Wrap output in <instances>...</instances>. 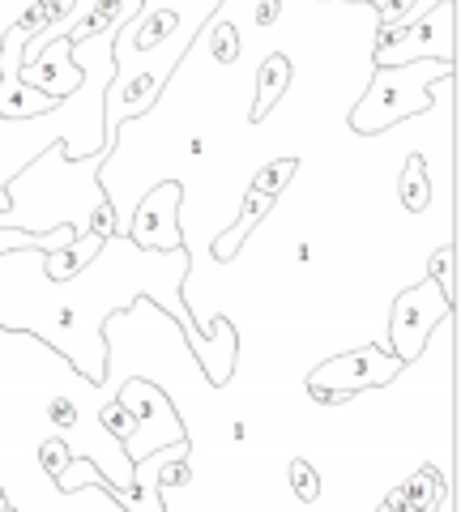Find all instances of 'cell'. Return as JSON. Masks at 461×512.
Segmentation results:
<instances>
[{"mask_svg":"<svg viewBox=\"0 0 461 512\" xmlns=\"http://www.w3.org/2000/svg\"><path fill=\"white\" fill-rule=\"evenodd\" d=\"M427 278H432L440 291L453 299V244H444V248L432 256V274H427Z\"/></svg>","mask_w":461,"mask_h":512,"instance_id":"cell-12","label":"cell"},{"mask_svg":"<svg viewBox=\"0 0 461 512\" xmlns=\"http://www.w3.org/2000/svg\"><path fill=\"white\" fill-rule=\"evenodd\" d=\"M440 77H453V60H415V64L376 69L363 103L351 111V128L372 137V133H385V128L410 120V116H419V111L436 103L432 82H440Z\"/></svg>","mask_w":461,"mask_h":512,"instance_id":"cell-1","label":"cell"},{"mask_svg":"<svg viewBox=\"0 0 461 512\" xmlns=\"http://www.w3.org/2000/svg\"><path fill=\"white\" fill-rule=\"evenodd\" d=\"M176 210H180V184H176V180L150 188L146 197H141L133 222H129V239H133V244H141V248L176 252V248H180Z\"/></svg>","mask_w":461,"mask_h":512,"instance_id":"cell-6","label":"cell"},{"mask_svg":"<svg viewBox=\"0 0 461 512\" xmlns=\"http://www.w3.org/2000/svg\"><path fill=\"white\" fill-rule=\"evenodd\" d=\"M402 205L406 210H427L432 205V175L423 171V158L415 154L402 171Z\"/></svg>","mask_w":461,"mask_h":512,"instance_id":"cell-8","label":"cell"},{"mask_svg":"<svg viewBox=\"0 0 461 512\" xmlns=\"http://www.w3.org/2000/svg\"><path fill=\"white\" fill-rule=\"evenodd\" d=\"M286 86H291V69H286V60H269L265 69H261V103H257V116H265V111L282 99Z\"/></svg>","mask_w":461,"mask_h":512,"instance_id":"cell-10","label":"cell"},{"mask_svg":"<svg viewBox=\"0 0 461 512\" xmlns=\"http://www.w3.org/2000/svg\"><path fill=\"white\" fill-rule=\"evenodd\" d=\"M120 406L137 419V431H133L129 440H124V444H129V461H133V466H137L141 457L158 453L163 436H167L171 444H188V440H184V427H180V419H176V410H171V402L154 389L150 380H129V384H124V389H120Z\"/></svg>","mask_w":461,"mask_h":512,"instance_id":"cell-5","label":"cell"},{"mask_svg":"<svg viewBox=\"0 0 461 512\" xmlns=\"http://www.w3.org/2000/svg\"><path fill=\"white\" fill-rule=\"evenodd\" d=\"M103 427H107V436H111V440H120V444H124V440H129L133 431H137V419H133V414L124 410L120 402H111V406L103 410Z\"/></svg>","mask_w":461,"mask_h":512,"instance_id":"cell-11","label":"cell"},{"mask_svg":"<svg viewBox=\"0 0 461 512\" xmlns=\"http://www.w3.org/2000/svg\"><path fill=\"white\" fill-rule=\"evenodd\" d=\"M406 363L397 355H385L380 346H355L351 355L325 359L316 372L308 376V393L316 402H346L359 389H376V384H389L393 376H402Z\"/></svg>","mask_w":461,"mask_h":512,"instance_id":"cell-3","label":"cell"},{"mask_svg":"<svg viewBox=\"0 0 461 512\" xmlns=\"http://www.w3.org/2000/svg\"><path fill=\"white\" fill-rule=\"evenodd\" d=\"M22 82L30 86V90H39V94H47V99H73L77 90H82V69L73 64V43L69 39H56V43H47L43 52L30 60V64H22Z\"/></svg>","mask_w":461,"mask_h":512,"instance_id":"cell-7","label":"cell"},{"mask_svg":"<svg viewBox=\"0 0 461 512\" xmlns=\"http://www.w3.org/2000/svg\"><path fill=\"white\" fill-rule=\"evenodd\" d=\"M261 192H265V188H261ZM269 205H274V197H269V192H265V197H252V201H248V214L240 218V227L222 235V244H218V261H227V256H235V248H240V235H248L252 227H257V218H261V214H269Z\"/></svg>","mask_w":461,"mask_h":512,"instance_id":"cell-9","label":"cell"},{"mask_svg":"<svg viewBox=\"0 0 461 512\" xmlns=\"http://www.w3.org/2000/svg\"><path fill=\"white\" fill-rule=\"evenodd\" d=\"M0 500H5V495H0Z\"/></svg>","mask_w":461,"mask_h":512,"instance_id":"cell-14","label":"cell"},{"mask_svg":"<svg viewBox=\"0 0 461 512\" xmlns=\"http://www.w3.org/2000/svg\"><path fill=\"white\" fill-rule=\"evenodd\" d=\"M291 483H295V491L304 495V500H316V474H312L308 461H295L291 466Z\"/></svg>","mask_w":461,"mask_h":512,"instance_id":"cell-13","label":"cell"},{"mask_svg":"<svg viewBox=\"0 0 461 512\" xmlns=\"http://www.w3.org/2000/svg\"><path fill=\"white\" fill-rule=\"evenodd\" d=\"M453 13H457V0H436V5L419 9L397 30H380L376 52H372L376 69L415 64V60H453Z\"/></svg>","mask_w":461,"mask_h":512,"instance_id":"cell-2","label":"cell"},{"mask_svg":"<svg viewBox=\"0 0 461 512\" xmlns=\"http://www.w3.org/2000/svg\"><path fill=\"white\" fill-rule=\"evenodd\" d=\"M449 316H453V299L444 295L432 278H423L419 286L402 291L397 303H393V316H389L393 355L410 367L427 350V342H432V329L440 325V320H449Z\"/></svg>","mask_w":461,"mask_h":512,"instance_id":"cell-4","label":"cell"}]
</instances>
